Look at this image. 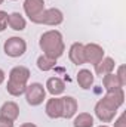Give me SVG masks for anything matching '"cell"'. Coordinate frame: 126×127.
<instances>
[{
  "instance_id": "cell-12",
  "label": "cell",
  "mask_w": 126,
  "mask_h": 127,
  "mask_svg": "<svg viewBox=\"0 0 126 127\" xmlns=\"http://www.w3.org/2000/svg\"><path fill=\"white\" fill-rule=\"evenodd\" d=\"M0 115L9 118V120H12V121H15V120L19 117V106L16 105V102L7 100V102H4V103L0 106Z\"/></svg>"
},
{
  "instance_id": "cell-4",
  "label": "cell",
  "mask_w": 126,
  "mask_h": 127,
  "mask_svg": "<svg viewBox=\"0 0 126 127\" xmlns=\"http://www.w3.org/2000/svg\"><path fill=\"white\" fill-rule=\"evenodd\" d=\"M64 21V13L57 9V7H51V9H45L36 19L34 24H40V25H51V27H58L61 25Z\"/></svg>"
},
{
  "instance_id": "cell-18",
  "label": "cell",
  "mask_w": 126,
  "mask_h": 127,
  "mask_svg": "<svg viewBox=\"0 0 126 127\" xmlns=\"http://www.w3.org/2000/svg\"><path fill=\"white\" fill-rule=\"evenodd\" d=\"M73 127H94V117L89 112H80L74 117Z\"/></svg>"
},
{
  "instance_id": "cell-24",
  "label": "cell",
  "mask_w": 126,
  "mask_h": 127,
  "mask_svg": "<svg viewBox=\"0 0 126 127\" xmlns=\"http://www.w3.org/2000/svg\"><path fill=\"white\" fill-rule=\"evenodd\" d=\"M4 81V71L3 69H0V84Z\"/></svg>"
},
{
  "instance_id": "cell-20",
  "label": "cell",
  "mask_w": 126,
  "mask_h": 127,
  "mask_svg": "<svg viewBox=\"0 0 126 127\" xmlns=\"http://www.w3.org/2000/svg\"><path fill=\"white\" fill-rule=\"evenodd\" d=\"M7 13L4 10H0V32H3L7 27Z\"/></svg>"
},
{
  "instance_id": "cell-7",
  "label": "cell",
  "mask_w": 126,
  "mask_h": 127,
  "mask_svg": "<svg viewBox=\"0 0 126 127\" xmlns=\"http://www.w3.org/2000/svg\"><path fill=\"white\" fill-rule=\"evenodd\" d=\"M85 62L96 65L102 58H104V49L96 44V43H89V44H85Z\"/></svg>"
},
{
  "instance_id": "cell-14",
  "label": "cell",
  "mask_w": 126,
  "mask_h": 127,
  "mask_svg": "<svg viewBox=\"0 0 126 127\" xmlns=\"http://www.w3.org/2000/svg\"><path fill=\"white\" fill-rule=\"evenodd\" d=\"M46 90L52 96H60L64 93L65 90V83L58 77H51L46 81Z\"/></svg>"
},
{
  "instance_id": "cell-19",
  "label": "cell",
  "mask_w": 126,
  "mask_h": 127,
  "mask_svg": "<svg viewBox=\"0 0 126 127\" xmlns=\"http://www.w3.org/2000/svg\"><path fill=\"white\" fill-rule=\"evenodd\" d=\"M55 65H57V59H54V58H49L46 55H42V56L37 58V68L43 72L51 71Z\"/></svg>"
},
{
  "instance_id": "cell-3",
  "label": "cell",
  "mask_w": 126,
  "mask_h": 127,
  "mask_svg": "<svg viewBox=\"0 0 126 127\" xmlns=\"http://www.w3.org/2000/svg\"><path fill=\"white\" fill-rule=\"evenodd\" d=\"M28 78H30V69L27 66H22V65H18V66H13L9 72V80H7V84H6V90L10 96H21L25 93V89H27V83H28Z\"/></svg>"
},
{
  "instance_id": "cell-10",
  "label": "cell",
  "mask_w": 126,
  "mask_h": 127,
  "mask_svg": "<svg viewBox=\"0 0 126 127\" xmlns=\"http://www.w3.org/2000/svg\"><path fill=\"white\" fill-rule=\"evenodd\" d=\"M79 109V103L73 96H64L63 97V118L70 120L76 115Z\"/></svg>"
},
{
  "instance_id": "cell-26",
  "label": "cell",
  "mask_w": 126,
  "mask_h": 127,
  "mask_svg": "<svg viewBox=\"0 0 126 127\" xmlns=\"http://www.w3.org/2000/svg\"><path fill=\"white\" fill-rule=\"evenodd\" d=\"M98 127H108V126H98Z\"/></svg>"
},
{
  "instance_id": "cell-23",
  "label": "cell",
  "mask_w": 126,
  "mask_h": 127,
  "mask_svg": "<svg viewBox=\"0 0 126 127\" xmlns=\"http://www.w3.org/2000/svg\"><path fill=\"white\" fill-rule=\"evenodd\" d=\"M125 118H126V115H125V114H122V115H120V117L114 121V127H126Z\"/></svg>"
},
{
  "instance_id": "cell-1",
  "label": "cell",
  "mask_w": 126,
  "mask_h": 127,
  "mask_svg": "<svg viewBox=\"0 0 126 127\" xmlns=\"http://www.w3.org/2000/svg\"><path fill=\"white\" fill-rule=\"evenodd\" d=\"M125 102V93L123 87L114 92H110L105 96H102L96 105H95V115L99 121L102 123H111L117 114V109L123 105Z\"/></svg>"
},
{
  "instance_id": "cell-22",
  "label": "cell",
  "mask_w": 126,
  "mask_h": 127,
  "mask_svg": "<svg viewBox=\"0 0 126 127\" xmlns=\"http://www.w3.org/2000/svg\"><path fill=\"white\" fill-rule=\"evenodd\" d=\"M0 127H13V121L0 115Z\"/></svg>"
},
{
  "instance_id": "cell-15",
  "label": "cell",
  "mask_w": 126,
  "mask_h": 127,
  "mask_svg": "<svg viewBox=\"0 0 126 127\" xmlns=\"http://www.w3.org/2000/svg\"><path fill=\"white\" fill-rule=\"evenodd\" d=\"M7 25L13 31H22V30H25L27 21H25V18L19 12H13V13H10L7 16Z\"/></svg>"
},
{
  "instance_id": "cell-21",
  "label": "cell",
  "mask_w": 126,
  "mask_h": 127,
  "mask_svg": "<svg viewBox=\"0 0 126 127\" xmlns=\"http://www.w3.org/2000/svg\"><path fill=\"white\" fill-rule=\"evenodd\" d=\"M116 75H117V78L120 80V83H122V86H126V75H125V65H120L119 66V71L116 72Z\"/></svg>"
},
{
  "instance_id": "cell-16",
  "label": "cell",
  "mask_w": 126,
  "mask_h": 127,
  "mask_svg": "<svg viewBox=\"0 0 126 127\" xmlns=\"http://www.w3.org/2000/svg\"><path fill=\"white\" fill-rule=\"evenodd\" d=\"M102 84H104V89H105L107 93L114 92V90H119V89L123 87L122 83H120V80L117 78V75L114 72H110V74L104 75L102 77Z\"/></svg>"
},
{
  "instance_id": "cell-2",
  "label": "cell",
  "mask_w": 126,
  "mask_h": 127,
  "mask_svg": "<svg viewBox=\"0 0 126 127\" xmlns=\"http://www.w3.org/2000/svg\"><path fill=\"white\" fill-rule=\"evenodd\" d=\"M39 46H40L43 55H46L49 58H54V59L61 58L64 55V52H65L63 34L58 30H51V31L43 32L40 35Z\"/></svg>"
},
{
  "instance_id": "cell-13",
  "label": "cell",
  "mask_w": 126,
  "mask_h": 127,
  "mask_svg": "<svg viewBox=\"0 0 126 127\" xmlns=\"http://www.w3.org/2000/svg\"><path fill=\"white\" fill-rule=\"evenodd\" d=\"M94 66H95V74L99 75V77H104V75L113 72L116 64H114V59H113V58H110V56H104V58L96 64V65H94Z\"/></svg>"
},
{
  "instance_id": "cell-9",
  "label": "cell",
  "mask_w": 126,
  "mask_h": 127,
  "mask_svg": "<svg viewBox=\"0 0 126 127\" xmlns=\"http://www.w3.org/2000/svg\"><path fill=\"white\" fill-rule=\"evenodd\" d=\"M43 10H45V1L43 0H24V12L31 22H34V19Z\"/></svg>"
},
{
  "instance_id": "cell-8",
  "label": "cell",
  "mask_w": 126,
  "mask_h": 127,
  "mask_svg": "<svg viewBox=\"0 0 126 127\" xmlns=\"http://www.w3.org/2000/svg\"><path fill=\"white\" fill-rule=\"evenodd\" d=\"M45 111H46V115L52 120L63 118V97L54 96L52 99H49L46 102Z\"/></svg>"
},
{
  "instance_id": "cell-11",
  "label": "cell",
  "mask_w": 126,
  "mask_h": 127,
  "mask_svg": "<svg viewBox=\"0 0 126 127\" xmlns=\"http://www.w3.org/2000/svg\"><path fill=\"white\" fill-rule=\"evenodd\" d=\"M85 44L82 43H73L68 50V58L74 65H83L85 64Z\"/></svg>"
},
{
  "instance_id": "cell-5",
  "label": "cell",
  "mask_w": 126,
  "mask_h": 127,
  "mask_svg": "<svg viewBox=\"0 0 126 127\" xmlns=\"http://www.w3.org/2000/svg\"><path fill=\"white\" fill-rule=\"evenodd\" d=\"M3 50L9 58H19L25 53L27 43L21 37H9L3 44Z\"/></svg>"
},
{
  "instance_id": "cell-28",
  "label": "cell",
  "mask_w": 126,
  "mask_h": 127,
  "mask_svg": "<svg viewBox=\"0 0 126 127\" xmlns=\"http://www.w3.org/2000/svg\"><path fill=\"white\" fill-rule=\"evenodd\" d=\"M13 1H15V0H13Z\"/></svg>"
},
{
  "instance_id": "cell-25",
  "label": "cell",
  "mask_w": 126,
  "mask_h": 127,
  "mask_svg": "<svg viewBox=\"0 0 126 127\" xmlns=\"http://www.w3.org/2000/svg\"><path fill=\"white\" fill-rule=\"evenodd\" d=\"M19 127H37V126L33 124V123H24V124H21Z\"/></svg>"
},
{
  "instance_id": "cell-17",
  "label": "cell",
  "mask_w": 126,
  "mask_h": 127,
  "mask_svg": "<svg viewBox=\"0 0 126 127\" xmlns=\"http://www.w3.org/2000/svg\"><path fill=\"white\" fill-rule=\"evenodd\" d=\"M77 83L83 90H88L94 84V74L89 69H80L77 72Z\"/></svg>"
},
{
  "instance_id": "cell-27",
  "label": "cell",
  "mask_w": 126,
  "mask_h": 127,
  "mask_svg": "<svg viewBox=\"0 0 126 127\" xmlns=\"http://www.w3.org/2000/svg\"><path fill=\"white\" fill-rule=\"evenodd\" d=\"M1 3H3V0H0V4H1Z\"/></svg>"
},
{
  "instance_id": "cell-6",
  "label": "cell",
  "mask_w": 126,
  "mask_h": 127,
  "mask_svg": "<svg viewBox=\"0 0 126 127\" xmlns=\"http://www.w3.org/2000/svg\"><path fill=\"white\" fill-rule=\"evenodd\" d=\"M25 99H27V103L28 105L39 106L46 99V89L40 83H31L25 89Z\"/></svg>"
}]
</instances>
